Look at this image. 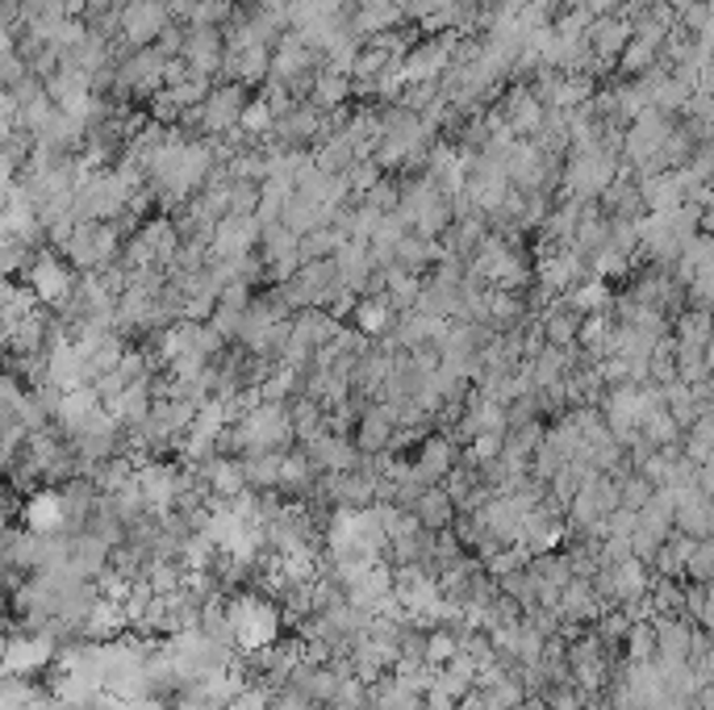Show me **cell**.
<instances>
[{
	"label": "cell",
	"mask_w": 714,
	"mask_h": 710,
	"mask_svg": "<svg viewBox=\"0 0 714 710\" xmlns=\"http://www.w3.org/2000/svg\"><path fill=\"white\" fill-rule=\"evenodd\" d=\"M681 598H685V581L652 577V585H648V618L681 615Z\"/></svg>",
	"instance_id": "cell-24"
},
{
	"label": "cell",
	"mask_w": 714,
	"mask_h": 710,
	"mask_svg": "<svg viewBox=\"0 0 714 710\" xmlns=\"http://www.w3.org/2000/svg\"><path fill=\"white\" fill-rule=\"evenodd\" d=\"M255 206H260V185H251V180H230V213L255 218Z\"/></svg>",
	"instance_id": "cell-37"
},
{
	"label": "cell",
	"mask_w": 714,
	"mask_h": 710,
	"mask_svg": "<svg viewBox=\"0 0 714 710\" xmlns=\"http://www.w3.org/2000/svg\"><path fill=\"white\" fill-rule=\"evenodd\" d=\"M263 710H314V702L301 690H293V686H281V690L267 693V707Z\"/></svg>",
	"instance_id": "cell-40"
},
{
	"label": "cell",
	"mask_w": 714,
	"mask_h": 710,
	"mask_svg": "<svg viewBox=\"0 0 714 710\" xmlns=\"http://www.w3.org/2000/svg\"><path fill=\"white\" fill-rule=\"evenodd\" d=\"M209 88H213V80H209V75L188 72L185 80L176 84V88H168V93L180 101V109H197V105H201V101L209 96Z\"/></svg>",
	"instance_id": "cell-34"
},
{
	"label": "cell",
	"mask_w": 714,
	"mask_h": 710,
	"mask_svg": "<svg viewBox=\"0 0 714 710\" xmlns=\"http://www.w3.org/2000/svg\"><path fill=\"white\" fill-rule=\"evenodd\" d=\"M615 485H619V505L622 510H636V514L648 505V498L657 493V489L648 485L643 472H622V477H615Z\"/></svg>",
	"instance_id": "cell-31"
},
{
	"label": "cell",
	"mask_w": 714,
	"mask_h": 710,
	"mask_svg": "<svg viewBox=\"0 0 714 710\" xmlns=\"http://www.w3.org/2000/svg\"><path fill=\"white\" fill-rule=\"evenodd\" d=\"M234 13H239V0H192L185 25H209V30H222Z\"/></svg>",
	"instance_id": "cell-27"
},
{
	"label": "cell",
	"mask_w": 714,
	"mask_h": 710,
	"mask_svg": "<svg viewBox=\"0 0 714 710\" xmlns=\"http://www.w3.org/2000/svg\"><path fill=\"white\" fill-rule=\"evenodd\" d=\"M673 4V13H681V9H690V4H702V0H669Z\"/></svg>",
	"instance_id": "cell-45"
},
{
	"label": "cell",
	"mask_w": 714,
	"mask_h": 710,
	"mask_svg": "<svg viewBox=\"0 0 714 710\" xmlns=\"http://www.w3.org/2000/svg\"><path fill=\"white\" fill-rule=\"evenodd\" d=\"M281 464H284V451H251L243 456V468H246V489H276L281 485Z\"/></svg>",
	"instance_id": "cell-21"
},
{
	"label": "cell",
	"mask_w": 714,
	"mask_h": 710,
	"mask_svg": "<svg viewBox=\"0 0 714 710\" xmlns=\"http://www.w3.org/2000/svg\"><path fill=\"white\" fill-rule=\"evenodd\" d=\"M380 176H385V171L376 168L372 159H356L351 168L343 171V180H347V192H351V201H359V197H364V192H368V188H372Z\"/></svg>",
	"instance_id": "cell-36"
},
{
	"label": "cell",
	"mask_w": 714,
	"mask_h": 710,
	"mask_svg": "<svg viewBox=\"0 0 714 710\" xmlns=\"http://www.w3.org/2000/svg\"><path fill=\"white\" fill-rule=\"evenodd\" d=\"M410 710H427V707H422V702H418V707H410Z\"/></svg>",
	"instance_id": "cell-46"
},
{
	"label": "cell",
	"mask_w": 714,
	"mask_h": 710,
	"mask_svg": "<svg viewBox=\"0 0 714 710\" xmlns=\"http://www.w3.org/2000/svg\"><path fill=\"white\" fill-rule=\"evenodd\" d=\"M622 171V159L615 150H577V155H564L560 168V197L573 201H594L601 188L610 185Z\"/></svg>",
	"instance_id": "cell-1"
},
{
	"label": "cell",
	"mask_w": 714,
	"mask_h": 710,
	"mask_svg": "<svg viewBox=\"0 0 714 710\" xmlns=\"http://www.w3.org/2000/svg\"><path fill=\"white\" fill-rule=\"evenodd\" d=\"M305 101L314 105V109L322 113H338L351 105V75H335L326 72V67H318L314 72V80H309V93H305Z\"/></svg>",
	"instance_id": "cell-14"
},
{
	"label": "cell",
	"mask_w": 714,
	"mask_h": 710,
	"mask_svg": "<svg viewBox=\"0 0 714 710\" xmlns=\"http://www.w3.org/2000/svg\"><path fill=\"white\" fill-rule=\"evenodd\" d=\"M410 514L422 531H434V535H439V531H448V523L455 519V505H451L448 489L443 485H427L418 498H413Z\"/></svg>",
	"instance_id": "cell-15"
},
{
	"label": "cell",
	"mask_w": 714,
	"mask_h": 710,
	"mask_svg": "<svg viewBox=\"0 0 714 710\" xmlns=\"http://www.w3.org/2000/svg\"><path fill=\"white\" fill-rule=\"evenodd\" d=\"M222 34L209 30V25H185V46H180V59L188 63V72L209 75L218 80V67H222Z\"/></svg>",
	"instance_id": "cell-7"
},
{
	"label": "cell",
	"mask_w": 714,
	"mask_h": 710,
	"mask_svg": "<svg viewBox=\"0 0 714 710\" xmlns=\"http://www.w3.org/2000/svg\"><path fill=\"white\" fill-rule=\"evenodd\" d=\"M622 660H627V665H652V660H657V631H652V618H636V623L627 627Z\"/></svg>",
	"instance_id": "cell-23"
},
{
	"label": "cell",
	"mask_w": 714,
	"mask_h": 710,
	"mask_svg": "<svg viewBox=\"0 0 714 710\" xmlns=\"http://www.w3.org/2000/svg\"><path fill=\"white\" fill-rule=\"evenodd\" d=\"M150 46H155V51H159L164 59H176V55H180V46H185V25L168 21V25H164V34L155 38Z\"/></svg>",
	"instance_id": "cell-41"
},
{
	"label": "cell",
	"mask_w": 714,
	"mask_h": 710,
	"mask_svg": "<svg viewBox=\"0 0 714 710\" xmlns=\"http://www.w3.org/2000/svg\"><path fill=\"white\" fill-rule=\"evenodd\" d=\"M714 272H702L694 281H685V310H711Z\"/></svg>",
	"instance_id": "cell-39"
},
{
	"label": "cell",
	"mask_w": 714,
	"mask_h": 710,
	"mask_svg": "<svg viewBox=\"0 0 714 710\" xmlns=\"http://www.w3.org/2000/svg\"><path fill=\"white\" fill-rule=\"evenodd\" d=\"M652 631H657V660L652 665H690V648H694V623L690 618H652Z\"/></svg>",
	"instance_id": "cell-8"
},
{
	"label": "cell",
	"mask_w": 714,
	"mask_h": 710,
	"mask_svg": "<svg viewBox=\"0 0 714 710\" xmlns=\"http://www.w3.org/2000/svg\"><path fill=\"white\" fill-rule=\"evenodd\" d=\"M673 531L690 535V540H714V498L706 493H690L673 505Z\"/></svg>",
	"instance_id": "cell-12"
},
{
	"label": "cell",
	"mask_w": 714,
	"mask_h": 710,
	"mask_svg": "<svg viewBox=\"0 0 714 710\" xmlns=\"http://www.w3.org/2000/svg\"><path fill=\"white\" fill-rule=\"evenodd\" d=\"M255 247H260V222L243 218V213H225L222 222L213 226L209 260H243Z\"/></svg>",
	"instance_id": "cell-6"
},
{
	"label": "cell",
	"mask_w": 714,
	"mask_h": 710,
	"mask_svg": "<svg viewBox=\"0 0 714 710\" xmlns=\"http://www.w3.org/2000/svg\"><path fill=\"white\" fill-rule=\"evenodd\" d=\"M251 96L255 93L243 88V84H218V80H213L209 96L201 101V126H206V138H225L230 130H239V117H243Z\"/></svg>",
	"instance_id": "cell-3"
},
{
	"label": "cell",
	"mask_w": 714,
	"mask_h": 710,
	"mask_svg": "<svg viewBox=\"0 0 714 710\" xmlns=\"http://www.w3.org/2000/svg\"><path fill=\"white\" fill-rule=\"evenodd\" d=\"M301 451L309 456V464L318 468V472H347V468L359 464V451L351 439H343V435H314L309 443H301Z\"/></svg>",
	"instance_id": "cell-10"
},
{
	"label": "cell",
	"mask_w": 714,
	"mask_h": 710,
	"mask_svg": "<svg viewBox=\"0 0 714 710\" xmlns=\"http://www.w3.org/2000/svg\"><path fill=\"white\" fill-rule=\"evenodd\" d=\"M711 368H714L711 347H681V343H676V380H681V385L711 380Z\"/></svg>",
	"instance_id": "cell-25"
},
{
	"label": "cell",
	"mask_w": 714,
	"mask_h": 710,
	"mask_svg": "<svg viewBox=\"0 0 714 710\" xmlns=\"http://www.w3.org/2000/svg\"><path fill=\"white\" fill-rule=\"evenodd\" d=\"M343 243H347V239H343V230H338V226H318V230H309V234H301L297 239V260L301 263L330 260Z\"/></svg>",
	"instance_id": "cell-22"
},
{
	"label": "cell",
	"mask_w": 714,
	"mask_h": 710,
	"mask_svg": "<svg viewBox=\"0 0 714 710\" xmlns=\"http://www.w3.org/2000/svg\"><path fill=\"white\" fill-rule=\"evenodd\" d=\"M126 0H84V18H96V13H117Z\"/></svg>",
	"instance_id": "cell-44"
},
{
	"label": "cell",
	"mask_w": 714,
	"mask_h": 710,
	"mask_svg": "<svg viewBox=\"0 0 714 710\" xmlns=\"http://www.w3.org/2000/svg\"><path fill=\"white\" fill-rule=\"evenodd\" d=\"M669 335L681 347H711V310H681V314H673Z\"/></svg>",
	"instance_id": "cell-19"
},
{
	"label": "cell",
	"mask_w": 714,
	"mask_h": 710,
	"mask_svg": "<svg viewBox=\"0 0 714 710\" xmlns=\"http://www.w3.org/2000/svg\"><path fill=\"white\" fill-rule=\"evenodd\" d=\"M188 75V63L180 55L176 59H164V88H176V84H180V80H185Z\"/></svg>",
	"instance_id": "cell-43"
},
{
	"label": "cell",
	"mask_w": 714,
	"mask_h": 710,
	"mask_svg": "<svg viewBox=\"0 0 714 710\" xmlns=\"http://www.w3.org/2000/svg\"><path fill=\"white\" fill-rule=\"evenodd\" d=\"M397 430V406L393 401H368L356 418V430H351V443H356L359 456H376V451L389 448V439H393Z\"/></svg>",
	"instance_id": "cell-5"
},
{
	"label": "cell",
	"mask_w": 714,
	"mask_h": 710,
	"mask_svg": "<svg viewBox=\"0 0 714 710\" xmlns=\"http://www.w3.org/2000/svg\"><path fill=\"white\" fill-rule=\"evenodd\" d=\"M581 319L585 314H577L573 305L564 297H556L552 305H547L544 314H539V326H544V343L547 347H577V335H581Z\"/></svg>",
	"instance_id": "cell-13"
},
{
	"label": "cell",
	"mask_w": 714,
	"mask_h": 710,
	"mask_svg": "<svg viewBox=\"0 0 714 710\" xmlns=\"http://www.w3.org/2000/svg\"><path fill=\"white\" fill-rule=\"evenodd\" d=\"M434 260H439V243L413 234V230L393 247V268L397 272H406V276H427L434 268Z\"/></svg>",
	"instance_id": "cell-17"
},
{
	"label": "cell",
	"mask_w": 714,
	"mask_h": 710,
	"mask_svg": "<svg viewBox=\"0 0 714 710\" xmlns=\"http://www.w3.org/2000/svg\"><path fill=\"white\" fill-rule=\"evenodd\" d=\"M544 710H581L585 693L577 690V681H544V690L535 693Z\"/></svg>",
	"instance_id": "cell-29"
},
{
	"label": "cell",
	"mask_w": 714,
	"mask_h": 710,
	"mask_svg": "<svg viewBox=\"0 0 714 710\" xmlns=\"http://www.w3.org/2000/svg\"><path fill=\"white\" fill-rule=\"evenodd\" d=\"M368 209H376V213H393L397 209V201H401V180L397 176H380L364 197H359Z\"/></svg>",
	"instance_id": "cell-33"
},
{
	"label": "cell",
	"mask_w": 714,
	"mask_h": 710,
	"mask_svg": "<svg viewBox=\"0 0 714 710\" xmlns=\"http://www.w3.org/2000/svg\"><path fill=\"white\" fill-rule=\"evenodd\" d=\"M681 456L690 460V464H711L714 456V414H702V418H694L690 427L681 430Z\"/></svg>",
	"instance_id": "cell-20"
},
{
	"label": "cell",
	"mask_w": 714,
	"mask_h": 710,
	"mask_svg": "<svg viewBox=\"0 0 714 710\" xmlns=\"http://www.w3.org/2000/svg\"><path fill=\"white\" fill-rule=\"evenodd\" d=\"M239 130H243L251 143H260V138H267V134H272V109H267V101H263L260 93L246 101L243 117H239Z\"/></svg>",
	"instance_id": "cell-30"
},
{
	"label": "cell",
	"mask_w": 714,
	"mask_h": 710,
	"mask_svg": "<svg viewBox=\"0 0 714 710\" xmlns=\"http://www.w3.org/2000/svg\"><path fill=\"white\" fill-rule=\"evenodd\" d=\"M330 218H335V209L318 206V201H309V197H301V192H293L281 209V226L293 234V239L309 234V230H318V226H330Z\"/></svg>",
	"instance_id": "cell-16"
},
{
	"label": "cell",
	"mask_w": 714,
	"mask_h": 710,
	"mask_svg": "<svg viewBox=\"0 0 714 710\" xmlns=\"http://www.w3.org/2000/svg\"><path fill=\"white\" fill-rule=\"evenodd\" d=\"M526 556H531V552H526L523 543H510V547H497V552H489L485 561H481V568H485V573H489L493 581H502L506 573H514V568H523Z\"/></svg>",
	"instance_id": "cell-32"
},
{
	"label": "cell",
	"mask_w": 714,
	"mask_h": 710,
	"mask_svg": "<svg viewBox=\"0 0 714 710\" xmlns=\"http://www.w3.org/2000/svg\"><path fill=\"white\" fill-rule=\"evenodd\" d=\"M685 581H694V585H714V540H697L690 547V556H685Z\"/></svg>",
	"instance_id": "cell-28"
},
{
	"label": "cell",
	"mask_w": 714,
	"mask_h": 710,
	"mask_svg": "<svg viewBox=\"0 0 714 710\" xmlns=\"http://www.w3.org/2000/svg\"><path fill=\"white\" fill-rule=\"evenodd\" d=\"M251 297H255V289L246 281H230L218 289V305H222V310H234V314H246Z\"/></svg>",
	"instance_id": "cell-38"
},
{
	"label": "cell",
	"mask_w": 714,
	"mask_h": 710,
	"mask_svg": "<svg viewBox=\"0 0 714 710\" xmlns=\"http://www.w3.org/2000/svg\"><path fill=\"white\" fill-rule=\"evenodd\" d=\"M347 326L351 331H359L364 338H385V331L393 326V310H389V301L385 297H356V305H351V314H347Z\"/></svg>",
	"instance_id": "cell-18"
},
{
	"label": "cell",
	"mask_w": 714,
	"mask_h": 710,
	"mask_svg": "<svg viewBox=\"0 0 714 710\" xmlns=\"http://www.w3.org/2000/svg\"><path fill=\"white\" fill-rule=\"evenodd\" d=\"M168 21L171 18L168 9H164V0H126L117 9V42L126 51H143V46H150L155 38L164 34Z\"/></svg>",
	"instance_id": "cell-2"
},
{
	"label": "cell",
	"mask_w": 714,
	"mask_h": 710,
	"mask_svg": "<svg viewBox=\"0 0 714 710\" xmlns=\"http://www.w3.org/2000/svg\"><path fill=\"white\" fill-rule=\"evenodd\" d=\"M201 472H206L213 502H230V498H239V493H246L243 456H209L206 464H201Z\"/></svg>",
	"instance_id": "cell-11"
},
{
	"label": "cell",
	"mask_w": 714,
	"mask_h": 710,
	"mask_svg": "<svg viewBox=\"0 0 714 710\" xmlns=\"http://www.w3.org/2000/svg\"><path fill=\"white\" fill-rule=\"evenodd\" d=\"M309 13H318V18H338V13H347L351 9V0H301Z\"/></svg>",
	"instance_id": "cell-42"
},
{
	"label": "cell",
	"mask_w": 714,
	"mask_h": 710,
	"mask_svg": "<svg viewBox=\"0 0 714 710\" xmlns=\"http://www.w3.org/2000/svg\"><path fill=\"white\" fill-rule=\"evenodd\" d=\"M406 460H410V472L418 485H443V477L451 472V464L460 460V443H451L448 435L431 430Z\"/></svg>",
	"instance_id": "cell-4"
},
{
	"label": "cell",
	"mask_w": 714,
	"mask_h": 710,
	"mask_svg": "<svg viewBox=\"0 0 714 710\" xmlns=\"http://www.w3.org/2000/svg\"><path fill=\"white\" fill-rule=\"evenodd\" d=\"M431 101H439V80H413V84H406L401 96H397V105L410 113H422Z\"/></svg>",
	"instance_id": "cell-35"
},
{
	"label": "cell",
	"mask_w": 714,
	"mask_h": 710,
	"mask_svg": "<svg viewBox=\"0 0 714 710\" xmlns=\"http://www.w3.org/2000/svg\"><path fill=\"white\" fill-rule=\"evenodd\" d=\"M627 42H631V18H622V13L594 18L589 21V30H585V46H589V55L601 59V63H615Z\"/></svg>",
	"instance_id": "cell-9"
},
{
	"label": "cell",
	"mask_w": 714,
	"mask_h": 710,
	"mask_svg": "<svg viewBox=\"0 0 714 710\" xmlns=\"http://www.w3.org/2000/svg\"><path fill=\"white\" fill-rule=\"evenodd\" d=\"M681 615L690 618L694 627H714V585H694L685 581V598H681Z\"/></svg>",
	"instance_id": "cell-26"
}]
</instances>
